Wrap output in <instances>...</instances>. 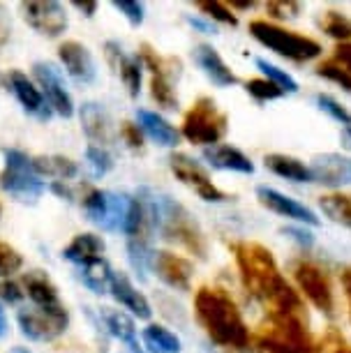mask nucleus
Segmentation results:
<instances>
[{"instance_id": "1", "label": "nucleus", "mask_w": 351, "mask_h": 353, "mask_svg": "<svg viewBox=\"0 0 351 353\" xmlns=\"http://www.w3.org/2000/svg\"><path fill=\"white\" fill-rule=\"evenodd\" d=\"M231 252L245 291L266 305L268 314L305 319V303L277 268L273 252L254 241L231 243Z\"/></svg>"}, {"instance_id": "2", "label": "nucleus", "mask_w": 351, "mask_h": 353, "mask_svg": "<svg viewBox=\"0 0 351 353\" xmlns=\"http://www.w3.org/2000/svg\"><path fill=\"white\" fill-rule=\"evenodd\" d=\"M194 314L210 342L231 351H250V328L236 301L224 289L201 286L194 296Z\"/></svg>"}, {"instance_id": "3", "label": "nucleus", "mask_w": 351, "mask_h": 353, "mask_svg": "<svg viewBox=\"0 0 351 353\" xmlns=\"http://www.w3.org/2000/svg\"><path fill=\"white\" fill-rule=\"evenodd\" d=\"M153 224L164 241L188 250L199 259H206V236L183 203L174 201L171 196L153 194Z\"/></svg>"}, {"instance_id": "4", "label": "nucleus", "mask_w": 351, "mask_h": 353, "mask_svg": "<svg viewBox=\"0 0 351 353\" xmlns=\"http://www.w3.org/2000/svg\"><path fill=\"white\" fill-rule=\"evenodd\" d=\"M250 349L254 353H317L305 319L268 314L252 335Z\"/></svg>"}, {"instance_id": "5", "label": "nucleus", "mask_w": 351, "mask_h": 353, "mask_svg": "<svg viewBox=\"0 0 351 353\" xmlns=\"http://www.w3.org/2000/svg\"><path fill=\"white\" fill-rule=\"evenodd\" d=\"M250 35L266 49L275 51L277 56L287 58L291 63H310L321 56V44L314 37L301 35L296 30L282 28L266 19H254L250 21Z\"/></svg>"}, {"instance_id": "6", "label": "nucleus", "mask_w": 351, "mask_h": 353, "mask_svg": "<svg viewBox=\"0 0 351 353\" xmlns=\"http://www.w3.org/2000/svg\"><path fill=\"white\" fill-rule=\"evenodd\" d=\"M227 130H229L227 113H222L217 109L215 99L199 97L188 109V113H185L181 134L188 139L190 143L208 145L210 148V145H217L222 141Z\"/></svg>"}, {"instance_id": "7", "label": "nucleus", "mask_w": 351, "mask_h": 353, "mask_svg": "<svg viewBox=\"0 0 351 353\" xmlns=\"http://www.w3.org/2000/svg\"><path fill=\"white\" fill-rule=\"evenodd\" d=\"M291 277L298 286V293L303 298H308L317 310L323 314H333L335 310V293L333 282L326 268H321L319 263L312 259H296L291 263Z\"/></svg>"}, {"instance_id": "8", "label": "nucleus", "mask_w": 351, "mask_h": 353, "mask_svg": "<svg viewBox=\"0 0 351 353\" xmlns=\"http://www.w3.org/2000/svg\"><path fill=\"white\" fill-rule=\"evenodd\" d=\"M5 169L0 173V188L23 203H35L44 194V183L32 171L30 159L21 150H3Z\"/></svg>"}, {"instance_id": "9", "label": "nucleus", "mask_w": 351, "mask_h": 353, "mask_svg": "<svg viewBox=\"0 0 351 353\" xmlns=\"http://www.w3.org/2000/svg\"><path fill=\"white\" fill-rule=\"evenodd\" d=\"M19 328L32 342H51L68 330L70 314L63 305H49V307H30L17 314Z\"/></svg>"}, {"instance_id": "10", "label": "nucleus", "mask_w": 351, "mask_h": 353, "mask_svg": "<svg viewBox=\"0 0 351 353\" xmlns=\"http://www.w3.org/2000/svg\"><path fill=\"white\" fill-rule=\"evenodd\" d=\"M83 210L92 224L102 226L107 231H118L125 226L132 199L125 194H114V192L88 190L83 194Z\"/></svg>"}, {"instance_id": "11", "label": "nucleus", "mask_w": 351, "mask_h": 353, "mask_svg": "<svg viewBox=\"0 0 351 353\" xmlns=\"http://www.w3.org/2000/svg\"><path fill=\"white\" fill-rule=\"evenodd\" d=\"M169 169L178 181L194 190L203 201H213V203L227 201V194H224V192L210 181L208 171L203 169L197 159L185 155V152H174V155L169 157Z\"/></svg>"}, {"instance_id": "12", "label": "nucleus", "mask_w": 351, "mask_h": 353, "mask_svg": "<svg viewBox=\"0 0 351 353\" xmlns=\"http://www.w3.org/2000/svg\"><path fill=\"white\" fill-rule=\"evenodd\" d=\"M21 12L30 28H35L39 35L58 37L68 30V12L56 0H28L21 3Z\"/></svg>"}, {"instance_id": "13", "label": "nucleus", "mask_w": 351, "mask_h": 353, "mask_svg": "<svg viewBox=\"0 0 351 353\" xmlns=\"http://www.w3.org/2000/svg\"><path fill=\"white\" fill-rule=\"evenodd\" d=\"M32 72H35V79L39 81V85L44 88L46 102L54 109L58 116L63 118H72L74 116V102H72L68 85H65L61 70L56 68L54 63H35L32 65Z\"/></svg>"}, {"instance_id": "14", "label": "nucleus", "mask_w": 351, "mask_h": 353, "mask_svg": "<svg viewBox=\"0 0 351 353\" xmlns=\"http://www.w3.org/2000/svg\"><path fill=\"white\" fill-rule=\"evenodd\" d=\"M310 173H312V183H321L323 188H347L351 185V157L340 152H323L312 157Z\"/></svg>"}, {"instance_id": "15", "label": "nucleus", "mask_w": 351, "mask_h": 353, "mask_svg": "<svg viewBox=\"0 0 351 353\" xmlns=\"http://www.w3.org/2000/svg\"><path fill=\"white\" fill-rule=\"evenodd\" d=\"M257 196H259L261 205H266L268 210L277 212V215H282L287 219H296V222L310 224V226L319 224V217L314 215L312 208H308V205H303L301 201H296V199L282 194V192H277L273 188L261 185V188H257Z\"/></svg>"}, {"instance_id": "16", "label": "nucleus", "mask_w": 351, "mask_h": 353, "mask_svg": "<svg viewBox=\"0 0 351 353\" xmlns=\"http://www.w3.org/2000/svg\"><path fill=\"white\" fill-rule=\"evenodd\" d=\"M153 270L164 284L176 291H190L192 275H194V265L181 254L174 252H155Z\"/></svg>"}, {"instance_id": "17", "label": "nucleus", "mask_w": 351, "mask_h": 353, "mask_svg": "<svg viewBox=\"0 0 351 353\" xmlns=\"http://www.w3.org/2000/svg\"><path fill=\"white\" fill-rule=\"evenodd\" d=\"M104 56H107L111 68L116 70V74L123 79V83L130 95L139 97V92H141V68H143L141 61H139V56H128L118 42L104 44Z\"/></svg>"}, {"instance_id": "18", "label": "nucleus", "mask_w": 351, "mask_h": 353, "mask_svg": "<svg viewBox=\"0 0 351 353\" xmlns=\"http://www.w3.org/2000/svg\"><path fill=\"white\" fill-rule=\"evenodd\" d=\"M109 291L111 296L116 298L118 303L123 305V307H128L132 314L139 316V319H150L153 314V310H150V303L146 301V296L141 291L134 289V284L130 282V277L125 275L121 270H114L111 272V284H109Z\"/></svg>"}, {"instance_id": "19", "label": "nucleus", "mask_w": 351, "mask_h": 353, "mask_svg": "<svg viewBox=\"0 0 351 353\" xmlns=\"http://www.w3.org/2000/svg\"><path fill=\"white\" fill-rule=\"evenodd\" d=\"M58 58H61L65 70H68L77 81H83V83L95 81V72H97L95 61H92L90 51L86 49L83 44L74 42V39L61 44L58 46Z\"/></svg>"}, {"instance_id": "20", "label": "nucleus", "mask_w": 351, "mask_h": 353, "mask_svg": "<svg viewBox=\"0 0 351 353\" xmlns=\"http://www.w3.org/2000/svg\"><path fill=\"white\" fill-rule=\"evenodd\" d=\"M194 61H197L199 68L203 70V74H206L215 85H220V88H229V85L238 83V77L229 70V65L222 61V56L210 44H199L197 46Z\"/></svg>"}, {"instance_id": "21", "label": "nucleus", "mask_w": 351, "mask_h": 353, "mask_svg": "<svg viewBox=\"0 0 351 353\" xmlns=\"http://www.w3.org/2000/svg\"><path fill=\"white\" fill-rule=\"evenodd\" d=\"M203 159H206L213 169H220V171H236V173H245V176L254 173V164L250 162V157L227 143H217L206 148L203 150Z\"/></svg>"}, {"instance_id": "22", "label": "nucleus", "mask_w": 351, "mask_h": 353, "mask_svg": "<svg viewBox=\"0 0 351 353\" xmlns=\"http://www.w3.org/2000/svg\"><path fill=\"white\" fill-rule=\"evenodd\" d=\"M10 88L26 111L32 113V116H37L39 121H49V116H51L49 106H46L42 92L32 85L28 77L21 74V72H10Z\"/></svg>"}, {"instance_id": "23", "label": "nucleus", "mask_w": 351, "mask_h": 353, "mask_svg": "<svg viewBox=\"0 0 351 353\" xmlns=\"http://www.w3.org/2000/svg\"><path fill=\"white\" fill-rule=\"evenodd\" d=\"M139 118V128H141L146 134H148L157 145H164V148H176L181 143V132H178L174 125H169L160 113L155 111H146L141 109L137 113Z\"/></svg>"}, {"instance_id": "24", "label": "nucleus", "mask_w": 351, "mask_h": 353, "mask_svg": "<svg viewBox=\"0 0 351 353\" xmlns=\"http://www.w3.org/2000/svg\"><path fill=\"white\" fill-rule=\"evenodd\" d=\"M81 125L86 137L90 139L92 143H97L102 148L104 143L111 141V121H109V113L102 109L95 102H86L81 106Z\"/></svg>"}, {"instance_id": "25", "label": "nucleus", "mask_w": 351, "mask_h": 353, "mask_svg": "<svg viewBox=\"0 0 351 353\" xmlns=\"http://www.w3.org/2000/svg\"><path fill=\"white\" fill-rule=\"evenodd\" d=\"M263 164H266V169L270 173H275V176H280V178H287L291 183H312L310 166L291 155L270 152V155H266V159H263Z\"/></svg>"}, {"instance_id": "26", "label": "nucleus", "mask_w": 351, "mask_h": 353, "mask_svg": "<svg viewBox=\"0 0 351 353\" xmlns=\"http://www.w3.org/2000/svg\"><path fill=\"white\" fill-rule=\"evenodd\" d=\"M23 286L26 293L37 307H49V305H61V298H58V289L56 284L51 282L49 275L42 270H32L23 275Z\"/></svg>"}, {"instance_id": "27", "label": "nucleus", "mask_w": 351, "mask_h": 353, "mask_svg": "<svg viewBox=\"0 0 351 353\" xmlns=\"http://www.w3.org/2000/svg\"><path fill=\"white\" fill-rule=\"evenodd\" d=\"M102 252H104L102 238L95 236V233H79L74 241L63 250V256L72 263L88 265L95 259H102Z\"/></svg>"}, {"instance_id": "28", "label": "nucleus", "mask_w": 351, "mask_h": 353, "mask_svg": "<svg viewBox=\"0 0 351 353\" xmlns=\"http://www.w3.org/2000/svg\"><path fill=\"white\" fill-rule=\"evenodd\" d=\"M30 166L37 176L56 178V183H65L79 173L77 164L72 162L70 157H63V155H37L30 159Z\"/></svg>"}, {"instance_id": "29", "label": "nucleus", "mask_w": 351, "mask_h": 353, "mask_svg": "<svg viewBox=\"0 0 351 353\" xmlns=\"http://www.w3.org/2000/svg\"><path fill=\"white\" fill-rule=\"evenodd\" d=\"M139 61L153 72V77H164V79H171V81L181 77V70H183L181 61L160 56L150 44H141V49H139Z\"/></svg>"}, {"instance_id": "30", "label": "nucleus", "mask_w": 351, "mask_h": 353, "mask_svg": "<svg viewBox=\"0 0 351 353\" xmlns=\"http://www.w3.org/2000/svg\"><path fill=\"white\" fill-rule=\"evenodd\" d=\"M319 208L330 222L351 229V194L347 192H330L319 196Z\"/></svg>"}, {"instance_id": "31", "label": "nucleus", "mask_w": 351, "mask_h": 353, "mask_svg": "<svg viewBox=\"0 0 351 353\" xmlns=\"http://www.w3.org/2000/svg\"><path fill=\"white\" fill-rule=\"evenodd\" d=\"M102 319H104V325H107L109 335H114L116 339H121L132 349L137 346V328H134V321L132 316H128L125 312L121 310H109L104 307L102 310Z\"/></svg>"}, {"instance_id": "32", "label": "nucleus", "mask_w": 351, "mask_h": 353, "mask_svg": "<svg viewBox=\"0 0 351 353\" xmlns=\"http://www.w3.org/2000/svg\"><path fill=\"white\" fill-rule=\"evenodd\" d=\"M143 344L150 353H181V339L164 325L150 323L143 328Z\"/></svg>"}, {"instance_id": "33", "label": "nucleus", "mask_w": 351, "mask_h": 353, "mask_svg": "<svg viewBox=\"0 0 351 353\" xmlns=\"http://www.w3.org/2000/svg\"><path fill=\"white\" fill-rule=\"evenodd\" d=\"M128 256L137 275L141 279L148 277V270H153V261H155V252L150 248V241L128 238Z\"/></svg>"}, {"instance_id": "34", "label": "nucleus", "mask_w": 351, "mask_h": 353, "mask_svg": "<svg viewBox=\"0 0 351 353\" xmlns=\"http://www.w3.org/2000/svg\"><path fill=\"white\" fill-rule=\"evenodd\" d=\"M111 272L114 270H111V265L104 259H95L88 265H83L81 279L92 293H104L111 284Z\"/></svg>"}, {"instance_id": "35", "label": "nucleus", "mask_w": 351, "mask_h": 353, "mask_svg": "<svg viewBox=\"0 0 351 353\" xmlns=\"http://www.w3.org/2000/svg\"><path fill=\"white\" fill-rule=\"evenodd\" d=\"M319 26L326 35L337 39V44L349 42L351 39V19L347 14H342V12H335V10L323 12L321 19H319Z\"/></svg>"}, {"instance_id": "36", "label": "nucleus", "mask_w": 351, "mask_h": 353, "mask_svg": "<svg viewBox=\"0 0 351 353\" xmlns=\"http://www.w3.org/2000/svg\"><path fill=\"white\" fill-rule=\"evenodd\" d=\"M317 77L326 79V81H333V83L340 85V88L351 92V70L340 65L335 58H328V61L317 65Z\"/></svg>"}, {"instance_id": "37", "label": "nucleus", "mask_w": 351, "mask_h": 353, "mask_svg": "<svg viewBox=\"0 0 351 353\" xmlns=\"http://www.w3.org/2000/svg\"><path fill=\"white\" fill-rule=\"evenodd\" d=\"M150 95L162 109H176L178 106V95L174 90V81L164 77H153L150 79Z\"/></svg>"}, {"instance_id": "38", "label": "nucleus", "mask_w": 351, "mask_h": 353, "mask_svg": "<svg viewBox=\"0 0 351 353\" xmlns=\"http://www.w3.org/2000/svg\"><path fill=\"white\" fill-rule=\"evenodd\" d=\"M257 68H259L263 72V77L268 79V81H273L277 88H282L284 92H298V83L296 79L287 74L284 70H280L277 65L263 61V58H257Z\"/></svg>"}, {"instance_id": "39", "label": "nucleus", "mask_w": 351, "mask_h": 353, "mask_svg": "<svg viewBox=\"0 0 351 353\" xmlns=\"http://www.w3.org/2000/svg\"><path fill=\"white\" fill-rule=\"evenodd\" d=\"M245 90H248V95L254 97L257 102H270V99H280L287 95V92L282 88H277L268 79H250V81H245Z\"/></svg>"}, {"instance_id": "40", "label": "nucleus", "mask_w": 351, "mask_h": 353, "mask_svg": "<svg viewBox=\"0 0 351 353\" xmlns=\"http://www.w3.org/2000/svg\"><path fill=\"white\" fill-rule=\"evenodd\" d=\"M197 8L201 10L208 19H213V21H220V23H227V26L238 23V17L234 14V10H231L227 3H217V0H199Z\"/></svg>"}, {"instance_id": "41", "label": "nucleus", "mask_w": 351, "mask_h": 353, "mask_svg": "<svg viewBox=\"0 0 351 353\" xmlns=\"http://www.w3.org/2000/svg\"><path fill=\"white\" fill-rule=\"evenodd\" d=\"M317 106H319L323 113H328L335 123H340L344 130H351V113L344 109L337 99H333L330 95H317Z\"/></svg>"}, {"instance_id": "42", "label": "nucleus", "mask_w": 351, "mask_h": 353, "mask_svg": "<svg viewBox=\"0 0 351 353\" xmlns=\"http://www.w3.org/2000/svg\"><path fill=\"white\" fill-rule=\"evenodd\" d=\"M23 268V256L12 245L0 241V277H10Z\"/></svg>"}, {"instance_id": "43", "label": "nucleus", "mask_w": 351, "mask_h": 353, "mask_svg": "<svg viewBox=\"0 0 351 353\" xmlns=\"http://www.w3.org/2000/svg\"><path fill=\"white\" fill-rule=\"evenodd\" d=\"M319 353H351V344L337 328H328L321 337Z\"/></svg>"}, {"instance_id": "44", "label": "nucleus", "mask_w": 351, "mask_h": 353, "mask_svg": "<svg viewBox=\"0 0 351 353\" xmlns=\"http://www.w3.org/2000/svg\"><path fill=\"white\" fill-rule=\"evenodd\" d=\"M86 159H88V166L95 176H104V173H109L111 166H114L111 155L104 148H99V145H90V148L86 150Z\"/></svg>"}, {"instance_id": "45", "label": "nucleus", "mask_w": 351, "mask_h": 353, "mask_svg": "<svg viewBox=\"0 0 351 353\" xmlns=\"http://www.w3.org/2000/svg\"><path fill=\"white\" fill-rule=\"evenodd\" d=\"M303 5L294 3V0H273V3L266 5V14L270 19H277V21H284V19H296L301 14Z\"/></svg>"}, {"instance_id": "46", "label": "nucleus", "mask_w": 351, "mask_h": 353, "mask_svg": "<svg viewBox=\"0 0 351 353\" xmlns=\"http://www.w3.org/2000/svg\"><path fill=\"white\" fill-rule=\"evenodd\" d=\"M114 8L121 12V14L128 19L132 26H141L143 23V17H146L143 3H137V0H116Z\"/></svg>"}, {"instance_id": "47", "label": "nucleus", "mask_w": 351, "mask_h": 353, "mask_svg": "<svg viewBox=\"0 0 351 353\" xmlns=\"http://www.w3.org/2000/svg\"><path fill=\"white\" fill-rule=\"evenodd\" d=\"M121 137L132 150H141L143 148V134H141V128H139V125L123 123L121 125Z\"/></svg>"}, {"instance_id": "48", "label": "nucleus", "mask_w": 351, "mask_h": 353, "mask_svg": "<svg viewBox=\"0 0 351 353\" xmlns=\"http://www.w3.org/2000/svg\"><path fill=\"white\" fill-rule=\"evenodd\" d=\"M282 233L287 238H291L294 243L301 245V248H312L314 245V236L308 229H301V226H284Z\"/></svg>"}, {"instance_id": "49", "label": "nucleus", "mask_w": 351, "mask_h": 353, "mask_svg": "<svg viewBox=\"0 0 351 353\" xmlns=\"http://www.w3.org/2000/svg\"><path fill=\"white\" fill-rule=\"evenodd\" d=\"M23 296H26V291H21V286L17 282H0V298H3L5 303L17 305L23 301Z\"/></svg>"}, {"instance_id": "50", "label": "nucleus", "mask_w": 351, "mask_h": 353, "mask_svg": "<svg viewBox=\"0 0 351 353\" xmlns=\"http://www.w3.org/2000/svg\"><path fill=\"white\" fill-rule=\"evenodd\" d=\"M10 35H12V19L5 10V5H0V49L10 42Z\"/></svg>"}, {"instance_id": "51", "label": "nucleus", "mask_w": 351, "mask_h": 353, "mask_svg": "<svg viewBox=\"0 0 351 353\" xmlns=\"http://www.w3.org/2000/svg\"><path fill=\"white\" fill-rule=\"evenodd\" d=\"M333 58L340 65H344L347 70H351V39H349V42H340V44L335 46Z\"/></svg>"}, {"instance_id": "52", "label": "nucleus", "mask_w": 351, "mask_h": 353, "mask_svg": "<svg viewBox=\"0 0 351 353\" xmlns=\"http://www.w3.org/2000/svg\"><path fill=\"white\" fill-rule=\"evenodd\" d=\"M340 282L344 289V298H347V307H349V319H351V265L342 268L340 272Z\"/></svg>"}, {"instance_id": "53", "label": "nucleus", "mask_w": 351, "mask_h": 353, "mask_svg": "<svg viewBox=\"0 0 351 353\" xmlns=\"http://www.w3.org/2000/svg\"><path fill=\"white\" fill-rule=\"evenodd\" d=\"M188 23L192 26V28H197V30L206 32V35H210V32H215L213 26H210V23H203V21H199V19H194V17H188Z\"/></svg>"}, {"instance_id": "54", "label": "nucleus", "mask_w": 351, "mask_h": 353, "mask_svg": "<svg viewBox=\"0 0 351 353\" xmlns=\"http://www.w3.org/2000/svg\"><path fill=\"white\" fill-rule=\"evenodd\" d=\"M72 5H74L77 10L86 12V17H92V14H95V10H97V3H81V0H74Z\"/></svg>"}, {"instance_id": "55", "label": "nucleus", "mask_w": 351, "mask_h": 353, "mask_svg": "<svg viewBox=\"0 0 351 353\" xmlns=\"http://www.w3.org/2000/svg\"><path fill=\"white\" fill-rule=\"evenodd\" d=\"M8 335V319H5V312L0 307V337Z\"/></svg>"}, {"instance_id": "56", "label": "nucleus", "mask_w": 351, "mask_h": 353, "mask_svg": "<svg viewBox=\"0 0 351 353\" xmlns=\"http://www.w3.org/2000/svg\"><path fill=\"white\" fill-rule=\"evenodd\" d=\"M229 8H238V10H250V8H254V3L250 0V3H238V0H231V5Z\"/></svg>"}, {"instance_id": "57", "label": "nucleus", "mask_w": 351, "mask_h": 353, "mask_svg": "<svg viewBox=\"0 0 351 353\" xmlns=\"http://www.w3.org/2000/svg\"><path fill=\"white\" fill-rule=\"evenodd\" d=\"M12 353H30V351L23 349V346H17V349H12Z\"/></svg>"}, {"instance_id": "58", "label": "nucleus", "mask_w": 351, "mask_h": 353, "mask_svg": "<svg viewBox=\"0 0 351 353\" xmlns=\"http://www.w3.org/2000/svg\"><path fill=\"white\" fill-rule=\"evenodd\" d=\"M347 134H349V139H351V130H347Z\"/></svg>"}]
</instances>
